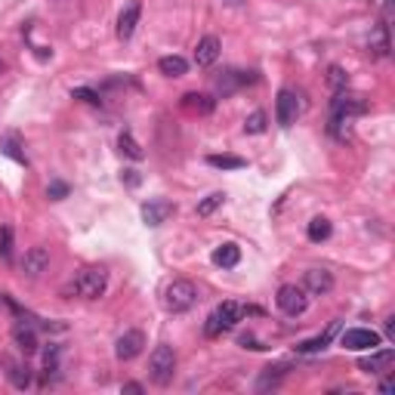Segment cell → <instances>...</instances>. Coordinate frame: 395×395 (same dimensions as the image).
I'll use <instances>...</instances> for the list:
<instances>
[{"label": "cell", "instance_id": "1", "mask_svg": "<svg viewBox=\"0 0 395 395\" xmlns=\"http://www.w3.org/2000/svg\"><path fill=\"white\" fill-rule=\"evenodd\" d=\"M244 318V306H241V302H222V306H216L213 312L207 315V321H204V333H207L210 339L213 337H219L222 331H232L235 324H238V321Z\"/></svg>", "mask_w": 395, "mask_h": 395}, {"label": "cell", "instance_id": "2", "mask_svg": "<svg viewBox=\"0 0 395 395\" xmlns=\"http://www.w3.org/2000/svg\"><path fill=\"white\" fill-rule=\"evenodd\" d=\"M105 287H108V272L96 269V265L80 269V275L74 278V294L84 296V300H99L105 294Z\"/></svg>", "mask_w": 395, "mask_h": 395}, {"label": "cell", "instance_id": "3", "mask_svg": "<svg viewBox=\"0 0 395 395\" xmlns=\"http://www.w3.org/2000/svg\"><path fill=\"white\" fill-rule=\"evenodd\" d=\"M195 302H198V287L191 281H173L170 287L164 290V309L173 315L189 312Z\"/></svg>", "mask_w": 395, "mask_h": 395}, {"label": "cell", "instance_id": "4", "mask_svg": "<svg viewBox=\"0 0 395 395\" xmlns=\"http://www.w3.org/2000/svg\"><path fill=\"white\" fill-rule=\"evenodd\" d=\"M368 99L361 96V93H349V90H339L337 96L331 99V115L333 117H361V115H368Z\"/></svg>", "mask_w": 395, "mask_h": 395}, {"label": "cell", "instance_id": "5", "mask_svg": "<svg viewBox=\"0 0 395 395\" xmlns=\"http://www.w3.org/2000/svg\"><path fill=\"white\" fill-rule=\"evenodd\" d=\"M148 368H152V380L158 386H167L173 380V370H176V352L173 346H158L148 358Z\"/></svg>", "mask_w": 395, "mask_h": 395}, {"label": "cell", "instance_id": "6", "mask_svg": "<svg viewBox=\"0 0 395 395\" xmlns=\"http://www.w3.org/2000/svg\"><path fill=\"white\" fill-rule=\"evenodd\" d=\"M278 309H281L284 315H302L306 312V306H309V296H306V290L302 287H296V284H284L281 290H278Z\"/></svg>", "mask_w": 395, "mask_h": 395}, {"label": "cell", "instance_id": "7", "mask_svg": "<svg viewBox=\"0 0 395 395\" xmlns=\"http://www.w3.org/2000/svg\"><path fill=\"white\" fill-rule=\"evenodd\" d=\"M339 346L352 349V352L376 349V346H380V333L368 331V327H349V331H343V337H339Z\"/></svg>", "mask_w": 395, "mask_h": 395}, {"label": "cell", "instance_id": "8", "mask_svg": "<svg viewBox=\"0 0 395 395\" xmlns=\"http://www.w3.org/2000/svg\"><path fill=\"white\" fill-rule=\"evenodd\" d=\"M142 349H145V333H142V331L121 333V337H117V343H115V355L121 358V361H133Z\"/></svg>", "mask_w": 395, "mask_h": 395}, {"label": "cell", "instance_id": "9", "mask_svg": "<svg viewBox=\"0 0 395 395\" xmlns=\"http://www.w3.org/2000/svg\"><path fill=\"white\" fill-rule=\"evenodd\" d=\"M300 115V102H296V93L294 90H281L278 93V102H275V117L281 127H290Z\"/></svg>", "mask_w": 395, "mask_h": 395}, {"label": "cell", "instance_id": "10", "mask_svg": "<svg viewBox=\"0 0 395 395\" xmlns=\"http://www.w3.org/2000/svg\"><path fill=\"white\" fill-rule=\"evenodd\" d=\"M139 16H142L139 0H130V3L121 10V16H117V37H121V40H130V37H133L136 25H139Z\"/></svg>", "mask_w": 395, "mask_h": 395}, {"label": "cell", "instance_id": "11", "mask_svg": "<svg viewBox=\"0 0 395 395\" xmlns=\"http://www.w3.org/2000/svg\"><path fill=\"white\" fill-rule=\"evenodd\" d=\"M302 290L312 296H327L333 290V275L327 269H309L306 281H302Z\"/></svg>", "mask_w": 395, "mask_h": 395}, {"label": "cell", "instance_id": "12", "mask_svg": "<svg viewBox=\"0 0 395 395\" xmlns=\"http://www.w3.org/2000/svg\"><path fill=\"white\" fill-rule=\"evenodd\" d=\"M392 361H395V349H380V352L370 349V355L358 358V370H364V374H383V370H389Z\"/></svg>", "mask_w": 395, "mask_h": 395}, {"label": "cell", "instance_id": "13", "mask_svg": "<svg viewBox=\"0 0 395 395\" xmlns=\"http://www.w3.org/2000/svg\"><path fill=\"white\" fill-rule=\"evenodd\" d=\"M47 269H49V250L47 247H31V250L25 253V259H22V272L28 278H37Z\"/></svg>", "mask_w": 395, "mask_h": 395}, {"label": "cell", "instance_id": "14", "mask_svg": "<svg viewBox=\"0 0 395 395\" xmlns=\"http://www.w3.org/2000/svg\"><path fill=\"white\" fill-rule=\"evenodd\" d=\"M173 204L170 201H148V204H142V222H145V226H160V222H167L173 216Z\"/></svg>", "mask_w": 395, "mask_h": 395}, {"label": "cell", "instance_id": "15", "mask_svg": "<svg viewBox=\"0 0 395 395\" xmlns=\"http://www.w3.org/2000/svg\"><path fill=\"white\" fill-rule=\"evenodd\" d=\"M216 59H219V40H216L213 34L201 37V40H198V47H195V65L198 68H210Z\"/></svg>", "mask_w": 395, "mask_h": 395}, {"label": "cell", "instance_id": "16", "mask_svg": "<svg viewBox=\"0 0 395 395\" xmlns=\"http://www.w3.org/2000/svg\"><path fill=\"white\" fill-rule=\"evenodd\" d=\"M22 136L19 133H6V136H0V154H6V158H12L16 164H22V167H28V158H25V152H22Z\"/></svg>", "mask_w": 395, "mask_h": 395}, {"label": "cell", "instance_id": "17", "mask_svg": "<svg viewBox=\"0 0 395 395\" xmlns=\"http://www.w3.org/2000/svg\"><path fill=\"white\" fill-rule=\"evenodd\" d=\"M213 263L219 265V269H235V265L241 263V247L232 244V241H226V244H219L213 250Z\"/></svg>", "mask_w": 395, "mask_h": 395}, {"label": "cell", "instance_id": "18", "mask_svg": "<svg viewBox=\"0 0 395 395\" xmlns=\"http://www.w3.org/2000/svg\"><path fill=\"white\" fill-rule=\"evenodd\" d=\"M337 331H339V318L331 321V327H327L324 333H318V337H312V339H302V343L296 346V352H306V355H309V352H321L327 343H331V337H333Z\"/></svg>", "mask_w": 395, "mask_h": 395}, {"label": "cell", "instance_id": "19", "mask_svg": "<svg viewBox=\"0 0 395 395\" xmlns=\"http://www.w3.org/2000/svg\"><path fill=\"white\" fill-rule=\"evenodd\" d=\"M368 47H370V53H374L376 59H386V56H389V28H386V22H380L374 28Z\"/></svg>", "mask_w": 395, "mask_h": 395}, {"label": "cell", "instance_id": "20", "mask_svg": "<svg viewBox=\"0 0 395 395\" xmlns=\"http://www.w3.org/2000/svg\"><path fill=\"white\" fill-rule=\"evenodd\" d=\"M182 105L189 111H198V115H210V111L216 108V99L204 96V93H185L182 96Z\"/></svg>", "mask_w": 395, "mask_h": 395}, {"label": "cell", "instance_id": "21", "mask_svg": "<svg viewBox=\"0 0 395 395\" xmlns=\"http://www.w3.org/2000/svg\"><path fill=\"white\" fill-rule=\"evenodd\" d=\"M160 74H167V77H182L185 71H189V62L182 59V56H164V59L158 62Z\"/></svg>", "mask_w": 395, "mask_h": 395}, {"label": "cell", "instance_id": "22", "mask_svg": "<svg viewBox=\"0 0 395 395\" xmlns=\"http://www.w3.org/2000/svg\"><path fill=\"white\" fill-rule=\"evenodd\" d=\"M207 164L216 167V170H241V167H247V160L238 158V154H210Z\"/></svg>", "mask_w": 395, "mask_h": 395}, {"label": "cell", "instance_id": "23", "mask_svg": "<svg viewBox=\"0 0 395 395\" xmlns=\"http://www.w3.org/2000/svg\"><path fill=\"white\" fill-rule=\"evenodd\" d=\"M306 235H309V241H315V244L327 241V238H331V219H324V216H315V219L309 222Z\"/></svg>", "mask_w": 395, "mask_h": 395}, {"label": "cell", "instance_id": "24", "mask_svg": "<svg viewBox=\"0 0 395 395\" xmlns=\"http://www.w3.org/2000/svg\"><path fill=\"white\" fill-rule=\"evenodd\" d=\"M10 383H12L16 389H28V386H31V370L25 368V364L10 361Z\"/></svg>", "mask_w": 395, "mask_h": 395}, {"label": "cell", "instance_id": "25", "mask_svg": "<svg viewBox=\"0 0 395 395\" xmlns=\"http://www.w3.org/2000/svg\"><path fill=\"white\" fill-rule=\"evenodd\" d=\"M117 148H121L127 158H133V160H142V154H145V152H142V145H139V142H136L130 133H121V139H117Z\"/></svg>", "mask_w": 395, "mask_h": 395}, {"label": "cell", "instance_id": "26", "mask_svg": "<svg viewBox=\"0 0 395 395\" xmlns=\"http://www.w3.org/2000/svg\"><path fill=\"white\" fill-rule=\"evenodd\" d=\"M226 204V191H213V195H207L204 201H198V216H210L216 207H222Z\"/></svg>", "mask_w": 395, "mask_h": 395}, {"label": "cell", "instance_id": "27", "mask_svg": "<svg viewBox=\"0 0 395 395\" xmlns=\"http://www.w3.org/2000/svg\"><path fill=\"white\" fill-rule=\"evenodd\" d=\"M16 343H19V349H22L25 355L37 352V337H34V331H31V327H19V331H16Z\"/></svg>", "mask_w": 395, "mask_h": 395}, {"label": "cell", "instance_id": "28", "mask_svg": "<svg viewBox=\"0 0 395 395\" xmlns=\"http://www.w3.org/2000/svg\"><path fill=\"white\" fill-rule=\"evenodd\" d=\"M327 86L337 90V93L346 90V86H349V74H346L339 65H331V68H327Z\"/></svg>", "mask_w": 395, "mask_h": 395}, {"label": "cell", "instance_id": "29", "mask_svg": "<svg viewBox=\"0 0 395 395\" xmlns=\"http://www.w3.org/2000/svg\"><path fill=\"white\" fill-rule=\"evenodd\" d=\"M265 127H269V117H265V111H253V115L244 121V133H250V136L265 133Z\"/></svg>", "mask_w": 395, "mask_h": 395}, {"label": "cell", "instance_id": "30", "mask_svg": "<svg viewBox=\"0 0 395 395\" xmlns=\"http://www.w3.org/2000/svg\"><path fill=\"white\" fill-rule=\"evenodd\" d=\"M241 86V74L238 71H222V77L216 80V90L222 93V96H228V93H235Z\"/></svg>", "mask_w": 395, "mask_h": 395}, {"label": "cell", "instance_id": "31", "mask_svg": "<svg viewBox=\"0 0 395 395\" xmlns=\"http://www.w3.org/2000/svg\"><path fill=\"white\" fill-rule=\"evenodd\" d=\"M0 259L3 263L12 259V228L10 226H0Z\"/></svg>", "mask_w": 395, "mask_h": 395}, {"label": "cell", "instance_id": "32", "mask_svg": "<svg viewBox=\"0 0 395 395\" xmlns=\"http://www.w3.org/2000/svg\"><path fill=\"white\" fill-rule=\"evenodd\" d=\"M71 99H80V102H86V105H102L99 93L90 90V86H74V90H71Z\"/></svg>", "mask_w": 395, "mask_h": 395}, {"label": "cell", "instance_id": "33", "mask_svg": "<svg viewBox=\"0 0 395 395\" xmlns=\"http://www.w3.org/2000/svg\"><path fill=\"white\" fill-rule=\"evenodd\" d=\"M68 182H62V179H53V182L47 185V195L53 198V201H62V198H68Z\"/></svg>", "mask_w": 395, "mask_h": 395}, {"label": "cell", "instance_id": "34", "mask_svg": "<svg viewBox=\"0 0 395 395\" xmlns=\"http://www.w3.org/2000/svg\"><path fill=\"white\" fill-rule=\"evenodd\" d=\"M121 182H127L130 189H136V185L142 182V176H139V170H123L121 173Z\"/></svg>", "mask_w": 395, "mask_h": 395}, {"label": "cell", "instance_id": "35", "mask_svg": "<svg viewBox=\"0 0 395 395\" xmlns=\"http://www.w3.org/2000/svg\"><path fill=\"white\" fill-rule=\"evenodd\" d=\"M238 343H241V346H244V349H256V352H259V349H265V346H263V343H259V339H256V337H250V333H244V337H241V339H238Z\"/></svg>", "mask_w": 395, "mask_h": 395}, {"label": "cell", "instance_id": "36", "mask_svg": "<svg viewBox=\"0 0 395 395\" xmlns=\"http://www.w3.org/2000/svg\"><path fill=\"white\" fill-rule=\"evenodd\" d=\"M380 392H383V395L395 392V376H386V380H383V383H380Z\"/></svg>", "mask_w": 395, "mask_h": 395}, {"label": "cell", "instance_id": "37", "mask_svg": "<svg viewBox=\"0 0 395 395\" xmlns=\"http://www.w3.org/2000/svg\"><path fill=\"white\" fill-rule=\"evenodd\" d=\"M123 392H127V395H142V386H139V383H123Z\"/></svg>", "mask_w": 395, "mask_h": 395}, {"label": "cell", "instance_id": "38", "mask_svg": "<svg viewBox=\"0 0 395 395\" xmlns=\"http://www.w3.org/2000/svg\"><path fill=\"white\" fill-rule=\"evenodd\" d=\"M386 337L395 339V315H389V318H386Z\"/></svg>", "mask_w": 395, "mask_h": 395}, {"label": "cell", "instance_id": "39", "mask_svg": "<svg viewBox=\"0 0 395 395\" xmlns=\"http://www.w3.org/2000/svg\"><path fill=\"white\" fill-rule=\"evenodd\" d=\"M226 3L228 6H238V3H244V0H226Z\"/></svg>", "mask_w": 395, "mask_h": 395}, {"label": "cell", "instance_id": "40", "mask_svg": "<svg viewBox=\"0 0 395 395\" xmlns=\"http://www.w3.org/2000/svg\"><path fill=\"white\" fill-rule=\"evenodd\" d=\"M0 71H3V62H0Z\"/></svg>", "mask_w": 395, "mask_h": 395}]
</instances>
